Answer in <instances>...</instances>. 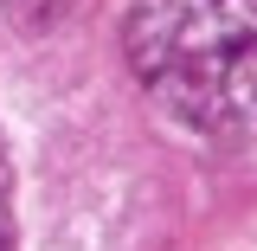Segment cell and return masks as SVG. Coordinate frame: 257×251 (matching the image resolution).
<instances>
[{"label":"cell","instance_id":"7a4b0ae2","mask_svg":"<svg viewBox=\"0 0 257 251\" xmlns=\"http://www.w3.org/2000/svg\"><path fill=\"white\" fill-rule=\"evenodd\" d=\"M7 13H13V20H26V26H45V20L77 13V0H7Z\"/></svg>","mask_w":257,"mask_h":251},{"label":"cell","instance_id":"3957f363","mask_svg":"<svg viewBox=\"0 0 257 251\" xmlns=\"http://www.w3.org/2000/svg\"><path fill=\"white\" fill-rule=\"evenodd\" d=\"M20 245V232H13V168H7V142H0V251Z\"/></svg>","mask_w":257,"mask_h":251},{"label":"cell","instance_id":"6da1fadb","mask_svg":"<svg viewBox=\"0 0 257 251\" xmlns=\"http://www.w3.org/2000/svg\"><path fill=\"white\" fill-rule=\"evenodd\" d=\"M128 71L206 142H257V0H135Z\"/></svg>","mask_w":257,"mask_h":251}]
</instances>
